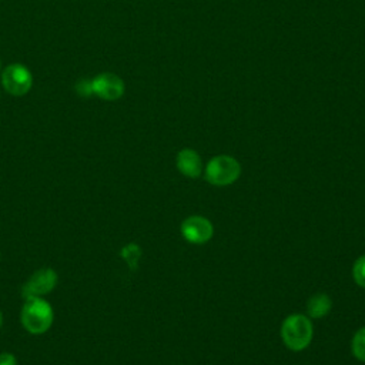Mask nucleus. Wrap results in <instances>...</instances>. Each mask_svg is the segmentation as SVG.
<instances>
[{"instance_id": "20e7f679", "label": "nucleus", "mask_w": 365, "mask_h": 365, "mask_svg": "<svg viewBox=\"0 0 365 365\" xmlns=\"http://www.w3.org/2000/svg\"><path fill=\"white\" fill-rule=\"evenodd\" d=\"M182 238L190 244H205L214 235L212 222L202 215H190L180 225Z\"/></svg>"}, {"instance_id": "4468645a", "label": "nucleus", "mask_w": 365, "mask_h": 365, "mask_svg": "<svg viewBox=\"0 0 365 365\" xmlns=\"http://www.w3.org/2000/svg\"><path fill=\"white\" fill-rule=\"evenodd\" d=\"M0 66H1V63H0Z\"/></svg>"}, {"instance_id": "39448f33", "label": "nucleus", "mask_w": 365, "mask_h": 365, "mask_svg": "<svg viewBox=\"0 0 365 365\" xmlns=\"http://www.w3.org/2000/svg\"><path fill=\"white\" fill-rule=\"evenodd\" d=\"M1 81L7 93L13 96H24L33 86V76L23 64H10L3 70Z\"/></svg>"}, {"instance_id": "f8f14e48", "label": "nucleus", "mask_w": 365, "mask_h": 365, "mask_svg": "<svg viewBox=\"0 0 365 365\" xmlns=\"http://www.w3.org/2000/svg\"><path fill=\"white\" fill-rule=\"evenodd\" d=\"M0 365H17V359L10 352H1L0 354Z\"/></svg>"}, {"instance_id": "1a4fd4ad", "label": "nucleus", "mask_w": 365, "mask_h": 365, "mask_svg": "<svg viewBox=\"0 0 365 365\" xmlns=\"http://www.w3.org/2000/svg\"><path fill=\"white\" fill-rule=\"evenodd\" d=\"M332 308V299L325 292L314 294L307 302V314L311 319H319L329 314Z\"/></svg>"}, {"instance_id": "f257e3e1", "label": "nucleus", "mask_w": 365, "mask_h": 365, "mask_svg": "<svg viewBox=\"0 0 365 365\" xmlns=\"http://www.w3.org/2000/svg\"><path fill=\"white\" fill-rule=\"evenodd\" d=\"M53 319V308L43 297L26 298L20 311V322L27 332L44 334L50 329Z\"/></svg>"}, {"instance_id": "6e6552de", "label": "nucleus", "mask_w": 365, "mask_h": 365, "mask_svg": "<svg viewBox=\"0 0 365 365\" xmlns=\"http://www.w3.org/2000/svg\"><path fill=\"white\" fill-rule=\"evenodd\" d=\"M175 165L177 170L188 178H198L202 173V160L192 148L180 150L175 158Z\"/></svg>"}, {"instance_id": "9d476101", "label": "nucleus", "mask_w": 365, "mask_h": 365, "mask_svg": "<svg viewBox=\"0 0 365 365\" xmlns=\"http://www.w3.org/2000/svg\"><path fill=\"white\" fill-rule=\"evenodd\" d=\"M351 351L358 361L365 362V327H361L354 334L351 341Z\"/></svg>"}, {"instance_id": "423d86ee", "label": "nucleus", "mask_w": 365, "mask_h": 365, "mask_svg": "<svg viewBox=\"0 0 365 365\" xmlns=\"http://www.w3.org/2000/svg\"><path fill=\"white\" fill-rule=\"evenodd\" d=\"M57 272L53 268H40L29 277L21 288V295L24 299L30 297L47 295L57 285Z\"/></svg>"}, {"instance_id": "7ed1b4c3", "label": "nucleus", "mask_w": 365, "mask_h": 365, "mask_svg": "<svg viewBox=\"0 0 365 365\" xmlns=\"http://www.w3.org/2000/svg\"><path fill=\"white\" fill-rule=\"evenodd\" d=\"M240 175L241 164L238 163V160L227 154L212 157L204 168V178L207 180V182L217 187L230 185L235 182L240 178Z\"/></svg>"}, {"instance_id": "9b49d317", "label": "nucleus", "mask_w": 365, "mask_h": 365, "mask_svg": "<svg viewBox=\"0 0 365 365\" xmlns=\"http://www.w3.org/2000/svg\"><path fill=\"white\" fill-rule=\"evenodd\" d=\"M352 277L356 285L365 288V254L355 259L352 265Z\"/></svg>"}, {"instance_id": "f03ea898", "label": "nucleus", "mask_w": 365, "mask_h": 365, "mask_svg": "<svg viewBox=\"0 0 365 365\" xmlns=\"http://www.w3.org/2000/svg\"><path fill=\"white\" fill-rule=\"evenodd\" d=\"M281 338L285 346L294 352L304 351L312 341L314 327L311 318L304 314H291L281 324Z\"/></svg>"}, {"instance_id": "0eeeda50", "label": "nucleus", "mask_w": 365, "mask_h": 365, "mask_svg": "<svg viewBox=\"0 0 365 365\" xmlns=\"http://www.w3.org/2000/svg\"><path fill=\"white\" fill-rule=\"evenodd\" d=\"M91 93L103 100L114 101L124 94V81L113 73H101L90 83Z\"/></svg>"}, {"instance_id": "ddd939ff", "label": "nucleus", "mask_w": 365, "mask_h": 365, "mask_svg": "<svg viewBox=\"0 0 365 365\" xmlns=\"http://www.w3.org/2000/svg\"><path fill=\"white\" fill-rule=\"evenodd\" d=\"M1 324H3V314H1V311H0V327H1Z\"/></svg>"}]
</instances>
